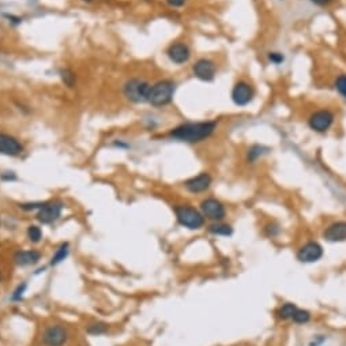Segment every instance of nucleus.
I'll return each mask as SVG.
<instances>
[{
	"instance_id": "obj_13",
	"label": "nucleus",
	"mask_w": 346,
	"mask_h": 346,
	"mask_svg": "<svg viewBox=\"0 0 346 346\" xmlns=\"http://www.w3.org/2000/svg\"><path fill=\"white\" fill-rule=\"evenodd\" d=\"M211 186V176L209 173H199L197 176L188 179L187 182L184 183V187L187 190L188 193L191 194H200L207 191Z\"/></svg>"
},
{
	"instance_id": "obj_30",
	"label": "nucleus",
	"mask_w": 346,
	"mask_h": 346,
	"mask_svg": "<svg viewBox=\"0 0 346 346\" xmlns=\"http://www.w3.org/2000/svg\"><path fill=\"white\" fill-rule=\"evenodd\" d=\"M313 4H318V6H326V4H329V3H331L333 0H311Z\"/></svg>"
},
{
	"instance_id": "obj_8",
	"label": "nucleus",
	"mask_w": 346,
	"mask_h": 346,
	"mask_svg": "<svg viewBox=\"0 0 346 346\" xmlns=\"http://www.w3.org/2000/svg\"><path fill=\"white\" fill-rule=\"evenodd\" d=\"M200 211H202V214H203L206 218L215 221V222L222 221L226 215L225 206L221 203L218 199L215 198H206L204 200H202V203H200Z\"/></svg>"
},
{
	"instance_id": "obj_28",
	"label": "nucleus",
	"mask_w": 346,
	"mask_h": 346,
	"mask_svg": "<svg viewBox=\"0 0 346 346\" xmlns=\"http://www.w3.org/2000/svg\"><path fill=\"white\" fill-rule=\"evenodd\" d=\"M61 78H63V81L71 88L72 85H74V75H72L71 72L68 71H63L61 72Z\"/></svg>"
},
{
	"instance_id": "obj_15",
	"label": "nucleus",
	"mask_w": 346,
	"mask_h": 346,
	"mask_svg": "<svg viewBox=\"0 0 346 346\" xmlns=\"http://www.w3.org/2000/svg\"><path fill=\"white\" fill-rule=\"evenodd\" d=\"M41 259V252L37 249H21L14 253V263L21 267L37 264Z\"/></svg>"
},
{
	"instance_id": "obj_19",
	"label": "nucleus",
	"mask_w": 346,
	"mask_h": 346,
	"mask_svg": "<svg viewBox=\"0 0 346 346\" xmlns=\"http://www.w3.org/2000/svg\"><path fill=\"white\" fill-rule=\"evenodd\" d=\"M43 236H44V233H43V229H41L39 225L28 226V229H26V237H28V240L32 243V244H39V243L43 240Z\"/></svg>"
},
{
	"instance_id": "obj_26",
	"label": "nucleus",
	"mask_w": 346,
	"mask_h": 346,
	"mask_svg": "<svg viewBox=\"0 0 346 346\" xmlns=\"http://www.w3.org/2000/svg\"><path fill=\"white\" fill-rule=\"evenodd\" d=\"M43 204H44V202H33V203H22L19 204V209L25 210V211H34V210H37L39 211L41 207H43Z\"/></svg>"
},
{
	"instance_id": "obj_33",
	"label": "nucleus",
	"mask_w": 346,
	"mask_h": 346,
	"mask_svg": "<svg viewBox=\"0 0 346 346\" xmlns=\"http://www.w3.org/2000/svg\"><path fill=\"white\" fill-rule=\"evenodd\" d=\"M83 1H88L89 3V1H93V0H83Z\"/></svg>"
},
{
	"instance_id": "obj_20",
	"label": "nucleus",
	"mask_w": 346,
	"mask_h": 346,
	"mask_svg": "<svg viewBox=\"0 0 346 346\" xmlns=\"http://www.w3.org/2000/svg\"><path fill=\"white\" fill-rule=\"evenodd\" d=\"M209 232L215 235V236H231L232 233H233V229H232L231 225L215 222V224L209 226Z\"/></svg>"
},
{
	"instance_id": "obj_27",
	"label": "nucleus",
	"mask_w": 346,
	"mask_h": 346,
	"mask_svg": "<svg viewBox=\"0 0 346 346\" xmlns=\"http://www.w3.org/2000/svg\"><path fill=\"white\" fill-rule=\"evenodd\" d=\"M269 60L273 63V64H281V63H284V60H285V57H284V55L282 53H280V52H270L269 53Z\"/></svg>"
},
{
	"instance_id": "obj_3",
	"label": "nucleus",
	"mask_w": 346,
	"mask_h": 346,
	"mask_svg": "<svg viewBox=\"0 0 346 346\" xmlns=\"http://www.w3.org/2000/svg\"><path fill=\"white\" fill-rule=\"evenodd\" d=\"M173 94H175V83L170 81H159L151 85L148 102L154 106H164L172 101Z\"/></svg>"
},
{
	"instance_id": "obj_24",
	"label": "nucleus",
	"mask_w": 346,
	"mask_h": 346,
	"mask_svg": "<svg viewBox=\"0 0 346 346\" xmlns=\"http://www.w3.org/2000/svg\"><path fill=\"white\" fill-rule=\"evenodd\" d=\"M26 289H28V284H26V282L19 284V285L15 288V291L12 292V295H11L12 301H19V300L23 297V295H25Z\"/></svg>"
},
{
	"instance_id": "obj_14",
	"label": "nucleus",
	"mask_w": 346,
	"mask_h": 346,
	"mask_svg": "<svg viewBox=\"0 0 346 346\" xmlns=\"http://www.w3.org/2000/svg\"><path fill=\"white\" fill-rule=\"evenodd\" d=\"M166 55L170 59V61H173L176 64H183V63L190 60L191 49L184 43H173L169 45V48L166 50Z\"/></svg>"
},
{
	"instance_id": "obj_11",
	"label": "nucleus",
	"mask_w": 346,
	"mask_h": 346,
	"mask_svg": "<svg viewBox=\"0 0 346 346\" xmlns=\"http://www.w3.org/2000/svg\"><path fill=\"white\" fill-rule=\"evenodd\" d=\"M23 153V145L17 138L0 132V154L8 157H18Z\"/></svg>"
},
{
	"instance_id": "obj_10",
	"label": "nucleus",
	"mask_w": 346,
	"mask_h": 346,
	"mask_svg": "<svg viewBox=\"0 0 346 346\" xmlns=\"http://www.w3.org/2000/svg\"><path fill=\"white\" fill-rule=\"evenodd\" d=\"M323 256V248L316 242H308L300 247L297 252V259L302 263H313L318 262Z\"/></svg>"
},
{
	"instance_id": "obj_2",
	"label": "nucleus",
	"mask_w": 346,
	"mask_h": 346,
	"mask_svg": "<svg viewBox=\"0 0 346 346\" xmlns=\"http://www.w3.org/2000/svg\"><path fill=\"white\" fill-rule=\"evenodd\" d=\"M173 211L177 222L190 231H198L204 225V215L202 214V211L194 209L190 204H177Z\"/></svg>"
},
{
	"instance_id": "obj_25",
	"label": "nucleus",
	"mask_w": 346,
	"mask_h": 346,
	"mask_svg": "<svg viewBox=\"0 0 346 346\" xmlns=\"http://www.w3.org/2000/svg\"><path fill=\"white\" fill-rule=\"evenodd\" d=\"M335 89L338 90L341 96L346 99V75H340L335 79Z\"/></svg>"
},
{
	"instance_id": "obj_21",
	"label": "nucleus",
	"mask_w": 346,
	"mask_h": 346,
	"mask_svg": "<svg viewBox=\"0 0 346 346\" xmlns=\"http://www.w3.org/2000/svg\"><path fill=\"white\" fill-rule=\"evenodd\" d=\"M267 151H269V148H264L262 145H253L252 148H249V150H248L247 161L248 162H255L259 157H262Z\"/></svg>"
},
{
	"instance_id": "obj_9",
	"label": "nucleus",
	"mask_w": 346,
	"mask_h": 346,
	"mask_svg": "<svg viewBox=\"0 0 346 346\" xmlns=\"http://www.w3.org/2000/svg\"><path fill=\"white\" fill-rule=\"evenodd\" d=\"M232 101L239 106H246L253 99V89L252 86L246 81H239V82L232 89Z\"/></svg>"
},
{
	"instance_id": "obj_5",
	"label": "nucleus",
	"mask_w": 346,
	"mask_h": 346,
	"mask_svg": "<svg viewBox=\"0 0 346 346\" xmlns=\"http://www.w3.org/2000/svg\"><path fill=\"white\" fill-rule=\"evenodd\" d=\"M70 338L68 330L61 324L47 326L43 333V344L45 346H64Z\"/></svg>"
},
{
	"instance_id": "obj_17",
	"label": "nucleus",
	"mask_w": 346,
	"mask_h": 346,
	"mask_svg": "<svg viewBox=\"0 0 346 346\" xmlns=\"http://www.w3.org/2000/svg\"><path fill=\"white\" fill-rule=\"evenodd\" d=\"M70 255V244L68 243H61L60 246L57 247L55 253L50 258V266H57V264L63 263Z\"/></svg>"
},
{
	"instance_id": "obj_22",
	"label": "nucleus",
	"mask_w": 346,
	"mask_h": 346,
	"mask_svg": "<svg viewBox=\"0 0 346 346\" xmlns=\"http://www.w3.org/2000/svg\"><path fill=\"white\" fill-rule=\"evenodd\" d=\"M296 304H293V302H286V304H284V305L277 311V315H278V318L282 319V320L292 319V316L296 312Z\"/></svg>"
},
{
	"instance_id": "obj_29",
	"label": "nucleus",
	"mask_w": 346,
	"mask_h": 346,
	"mask_svg": "<svg viewBox=\"0 0 346 346\" xmlns=\"http://www.w3.org/2000/svg\"><path fill=\"white\" fill-rule=\"evenodd\" d=\"M170 7H182L186 4V0H166Z\"/></svg>"
},
{
	"instance_id": "obj_4",
	"label": "nucleus",
	"mask_w": 346,
	"mask_h": 346,
	"mask_svg": "<svg viewBox=\"0 0 346 346\" xmlns=\"http://www.w3.org/2000/svg\"><path fill=\"white\" fill-rule=\"evenodd\" d=\"M150 89L151 85L143 79H130L128 82L124 85V96L127 99L135 102V104H141V102H148V94H150Z\"/></svg>"
},
{
	"instance_id": "obj_31",
	"label": "nucleus",
	"mask_w": 346,
	"mask_h": 346,
	"mask_svg": "<svg viewBox=\"0 0 346 346\" xmlns=\"http://www.w3.org/2000/svg\"><path fill=\"white\" fill-rule=\"evenodd\" d=\"M1 179L3 180H15V175L12 173V172H10V175H1Z\"/></svg>"
},
{
	"instance_id": "obj_7",
	"label": "nucleus",
	"mask_w": 346,
	"mask_h": 346,
	"mask_svg": "<svg viewBox=\"0 0 346 346\" xmlns=\"http://www.w3.org/2000/svg\"><path fill=\"white\" fill-rule=\"evenodd\" d=\"M333 123H334V113L329 109L316 110L308 119V124L311 127V130L316 132L329 131Z\"/></svg>"
},
{
	"instance_id": "obj_16",
	"label": "nucleus",
	"mask_w": 346,
	"mask_h": 346,
	"mask_svg": "<svg viewBox=\"0 0 346 346\" xmlns=\"http://www.w3.org/2000/svg\"><path fill=\"white\" fill-rule=\"evenodd\" d=\"M323 237L330 243H341L346 240V221H338L326 228Z\"/></svg>"
},
{
	"instance_id": "obj_12",
	"label": "nucleus",
	"mask_w": 346,
	"mask_h": 346,
	"mask_svg": "<svg viewBox=\"0 0 346 346\" xmlns=\"http://www.w3.org/2000/svg\"><path fill=\"white\" fill-rule=\"evenodd\" d=\"M193 72L194 77H197L200 81L211 82L215 78L217 67H215L214 61L209 60V59H199L193 66Z\"/></svg>"
},
{
	"instance_id": "obj_1",
	"label": "nucleus",
	"mask_w": 346,
	"mask_h": 346,
	"mask_svg": "<svg viewBox=\"0 0 346 346\" xmlns=\"http://www.w3.org/2000/svg\"><path fill=\"white\" fill-rule=\"evenodd\" d=\"M217 130L215 121H197V123H184L173 128L169 132V137L179 142L199 143L210 138Z\"/></svg>"
},
{
	"instance_id": "obj_18",
	"label": "nucleus",
	"mask_w": 346,
	"mask_h": 346,
	"mask_svg": "<svg viewBox=\"0 0 346 346\" xmlns=\"http://www.w3.org/2000/svg\"><path fill=\"white\" fill-rule=\"evenodd\" d=\"M108 331H109L108 324L102 323V322H93V323L88 324V327H86V333L89 335H93V337L105 335Z\"/></svg>"
},
{
	"instance_id": "obj_32",
	"label": "nucleus",
	"mask_w": 346,
	"mask_h": 346,
	"mask_svg": "<svg viewBox=\"0 0 346 346\" xmlns=\"http://www.w3.org/2000/svg\"><path fill=\"white\" fill-rule=\"evenodd\" d=\"M3 281V274H1V271H0V282Z\"/></svg>"
},
{
	"instance_id": "obj_23",
	"label": "nucleus",
	"mask_w": 346,
	"mask_h": 346,
	"mask_svg": "<svg viewBox=\"0 0 346 346\" xmlns=\"http://www.w3.org/2000/svg\"><path fill=\"white\" fill-rule=\"evenodd\" d=\"M309 319H311V313L308 312V311H305V309H300V308H297L295 315L292 316V320H293L295 323L298 324L307 323Z\"/></svg>"
},
{
	"instance_id": "obj_6",
	"label": "nucleus",
	"mask_w": 346,
	"mask_h": 346,
	"mask_svg": "<svg viewBox=\"0 0 346 346\" xmlns=\"http://www.w3.org/2000/svg\"><path fill=\"white\" fill-rule=\"evenodd\" d=\"M64 204L60 200H50V202H44L43 207L37 211L36 218L40 224L43 225H50L60 218L61 211H63Z\"/></svg>"
}]
</instances>
